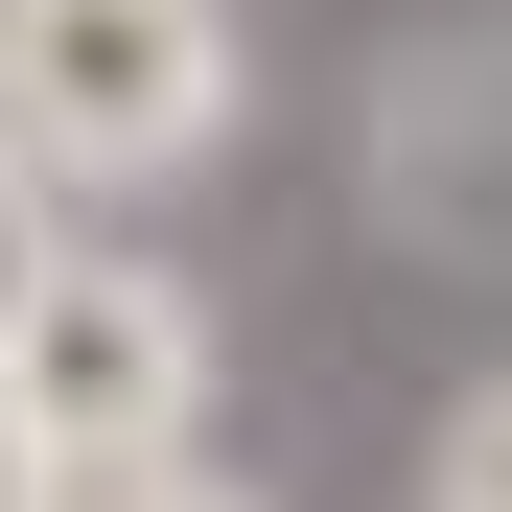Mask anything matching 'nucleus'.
Wrapping results in <instances>:
<instances>
[{
    "label": "nucleus",
    "mask_w": 512,
    "mask_h": 512,
    "mask_svg": "<svg viewBox=\"0 0 512 512\" xmlns=\"http://www.w3.org/2000/svg\"><path fill=\"white\" fill-rule=\"evenodd\" d=\"M0 443H24L47 489H140V466H187L210 443V303L163 280V256H94L70 233L24 326H0Z\"/></svg>",
    "instance_id": "nucleus-2"
},
{
    "label": "nucleus",
    "mask_w": 512,
    "mask_h": 512,
    "mask_svg": "<svg viewBox=\"0 0 512 512\" xmlns=\"http://www.w3.org/2000/svg\"><path fill=\"white\" fill-rule=\"evenodd\" d=\"M47 256H70V233H47L24 187H0V326H24V280H47Z\"/></svg>",
    "instance_id": "nucleus-6"
},
{
    "label": "nucleus",
    "mask_w": 512,
    "mask_h": 512,
    "mask_svg": "<svg viewBox=\"0 0 512 512\" xmlns=\"http://www.w3.org/2000/svg\"><path fill=\"white\" fill-rule=\"evenodd\" d=\"M373 210L396 233H512V24H419L373 70Z\"/></svg>",
    "instance_id": "nucleus-3"
},
{
    "label": "nucleus",
    "mask_w": 512,
    "mask_h": 512,
    "mask_svg": "<svg viewBox=\"0 0 512 512\" xmlns=\"http://www.w3.org/2000/svg\"><path fill=\"white\" fill-rule=\"evenodd\" d=\"M419 512H512V373L443 396V443H419Z\"/></svg>",
    "instance_id": "nucleus-4"
},
{
    "label": "nucleus",
    "mask_w": 512,
    "mask_h": 512,
    "mask_svg": "<svg viewBox=\"0 0 512 512\" xmlns=\"http://www.w3.org/2000/svg\"><path fill=\"white\" fill-rule=\"evenodd\" d=\"M47 512H280V489H256V466H210V443H187V466H140V489H47Z\"/></svg>",
    "instance_id": "nucleus-5"
},
{
    "label": "nucleus",
    "mask_w": 512,
    "mask_h": 512,
    "mask_svg": "<svg viewBox=\"0 0 512 512\" xmlns=\"http://www.w3.org/2000/svg\"><path fill=\"white\" fill-rule=\"evenodd\" d=\"M0 512H47V466H24V443H0Z\"/></svg>",
    "instance_id": "nucleus-7"
},
{
    "label": "nucleus",
    "mask_w": 512,
    "mask_h": 512,
    "mask_svg": "<svg viewBox=\"0 0 512 512\" xmlns=\"http://www.w3.org/2000/svg\"><path fill=\"white\" fill-rule=\"evenodd\" d=\"M233 117H256V24L233 0H0V187L47 233L233 163Z\"/></svg>",
    "instance_id": "nucleus-1"
}]
</instances>
